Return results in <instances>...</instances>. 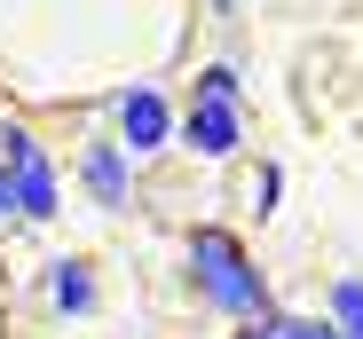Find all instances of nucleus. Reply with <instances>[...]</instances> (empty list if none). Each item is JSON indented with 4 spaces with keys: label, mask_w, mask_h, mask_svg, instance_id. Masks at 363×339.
Here are the masks:
<instances>
[{
    "label": "nucleus",
    "mask_w": 363,
    "mask_h": 339,
    "mask_svg": "<svg viewBox=\"0 0 363 339\" xmlns=\"http://www.w3.org/2000/svg\"><path fill=\"white\" fill-rule=\"evenodd\" d=\"M190 276L206 285V300H213L221 316H261V308H269L261 268L245 260V245H237L229 229H190Z\"/></svg>",
    "instance_id": "nucleus-1"
},
{
    "label": "nucleus",
    "mask_w": 363,
    "mask_h": 339,
    "mask_svg": "<svg viewBox=\"0 0 363 339\" xmlns=\"http://www.w3.org/2000/svg\"><path fill=\"white\" fill-rule=\"evenodd\" d=\"M0 166H9V182H16V197H24V221H55V158L9 119L0 127Z\"/></svg>",
    "instance_id": "nucleus-2"
},
{
    "label": "nucleus",
    "mask_w": 363,
    "mask_h": 339,
    "mask_svg": "<svg viewBox=\"0 0 363 339\" xmlns=\"http://www.w3.org/2000/svg\"><path fill=\"white\" fill-rule=\"evenodd\" d=\"M111 119H118V142H127L135 158H150V150H166V142L182 134L158 87H127V95H111Z\"/></svg>",
    "instance_id": "nucleus-3"
},
{
    "label": "nucleus",
    "mask_w": 363,
    "mask_h": 339,
    "mask_svg": "<svg viewBox=\"0 0 363 339\" xmlns=\"http://www.w3.org/2000/svg\"><path fill=\"white\" fill-rule=\"evenodd\" d=\"M79 182H87V197L95 205H127L135 197V150H118V142H87L79 150Z\"/></svg>",
    "instance_id": "nucleus-4"
},
{
    "label": "nucleus",
    "mask_w": 363,
    "mask_h": 339,
    "mask_svg": "<svg viewBox=\"0 0 363 339\" xmlns=\"http://www.w3.org/2000/svg\"><path fill=\"white\" fill-rule=\"evenodd\" d=\"M182 142L198 158H229L245 142V119H237V103H190V119H182Z\"/></svg>",
    "instance_id": "nucleus-5"
},
{
    "label": "nucleus",
    "mask_w": 363,
    "mask_h": 339,
    "mask_svg": "<svg viewBox=\"0 0 363 339\" xmlns=\"http://www.w3.org/2000/svg\"><path fill=\"white\" fill-rule=\"evenodd\" d=\"M48 308L55 316H95V268L87 260H55L48 268Z\"/></svg>",
    "instance_id": "nucleus-6"
},
{
    "label": "nucleus",
    "mask_w": 363,
    "mask_h": 339,
    "mask_svg": "<svg viewBox=\"0 0 363 339\" xmlns=\"http://www.w3.org/2000/svg\"><path fill=\"white\" fill-rule=\"evenodd\" d=\"M332 323L347 339H363V276H340V285H332Z\"/></svg>",
    "instance_id": "nucleus-7"
},
{
    "label": "nucleus",
    "mask_w": 363,
    "mask_h": 339,
    "mask_svg": "<svg viewBox=\"0 0 363 339\" xmlns=\"http://www.w3.org/2000/svg\"><path fill=\"white\" fill-rule=\"evenodd\" d=\"M277 339H347L332 316H277Z\"/></svg>",
    "instance_id": "nucleus-8"
},
{
    "label": "nucleus",
    "mask_w": 363,
    "mask_h": 339,
    "mask_svg": "<svg viewBox=\"0 0 363 339\" xmlns=\"http://www.w3.org/2000/svg\"><path fill=\"white\" fill-rule=\"evenodd\" d=\"M198 103H237V71L229 64H206L198 71Z\"/></svg>",
    "instance_id": "nucleus-9"
},
{
    "label": "nucleus",
    "mask_w": 363,
    "mask_h": 339,
    "mask_svg": "<svg viewBox=\"0 0 363 339\" xmlns=\"http://www.w3.org/2000/svg\"><path fill=\"white\" fill-rule=\"evenodd\" d=\"M0 221H24V197H16V182H9V166H0Z\"/></svg>",
    "instance_id": "nucleus-10"
},
{
    "label": "nucleus",
    "mask_w": 363,
    "mask_h": 339,
    "mask_svg": "<svg viewBox=\"0 0 363 339\" xmlns=\"http://www.w3.org/2000/svg\"><path fill=\"white\" fill-rule=\"evenodd\" d=\"M237 339H277V316H269V323H253V331H237Z\"/></svg>",
    "instance_id": "nucleus-11"
}]
</instances>
